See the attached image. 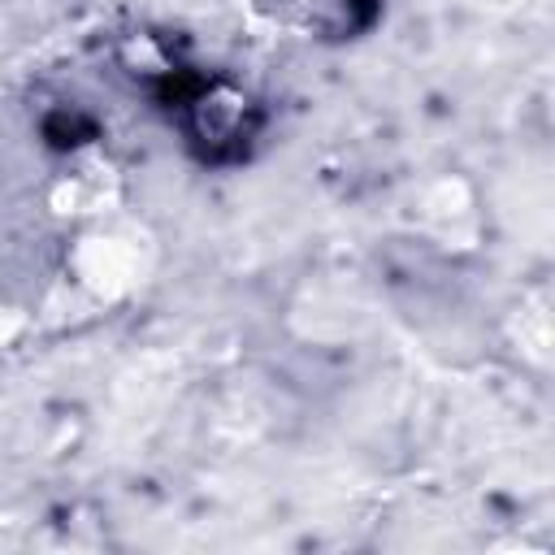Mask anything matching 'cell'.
<instances>
[{
	"instance_id": "obj_1",
	"label": "cell",
	"mask_w": 555,
	"mask_h": 555,
	"mask_svg": "<svg viewBox=\"0 0 555 555\" xmlns=\"http://www.w3.org/2000/svg\"><path fill=\"white\" fill-rule=\"evenodd\" d=\"M65 282L91 304H117L143 282V256L130 234L108 230L104 221L78 225L65 247Z\"/></svg>"
},
{
	"instance_id": "obj_2",
	"label": "cell",
	"mask_w": 555,
	"mask_h": 555,
	"mask_svg": "<svg viewBox=\"0 0 555 555\" xmlns=\"http://www.w3.org/2000/svg\"><path fill=\"white\" fill-rule=\"evenodd\" d=\"M126 199V178L117 160L100 143H82L65 156V165L48 182V208L52 217L69 225H95L113 217Z\"/></svg>"
},
{
	"instance_id": "obj_3",
	"label": "cell",
	"mask_w": 555,
	"mask_h": 555,
	"mask_svg": "<svg viewBox=\"0 0 555 555\" xmlns=\"http://www.w3.org/2000/svg\"><path fill=\"white\" fill-rule=\"evenodd\" d=\"M251 95L234 82H212L191 100V130L204 147H234L251 130Z\"/></svg>"
},
{
	"instance_id": "obj_4",
	"label": "cell",
	"mask_w": 555,
	"mask_h": 555,
	"mask_svg": "<svg viewBox=\"0 0 555 555\" xmlns=\"http://www.w3.org/2000/svg\"><path fill=\"white\" fill-rule=\"evenodd\" d=\"M421 221L429 234H438L447 247L451 243H468L477 230V208H473V191L460 178H442L425 191L421 199Z\"/></svg>"
}]
</instances>
